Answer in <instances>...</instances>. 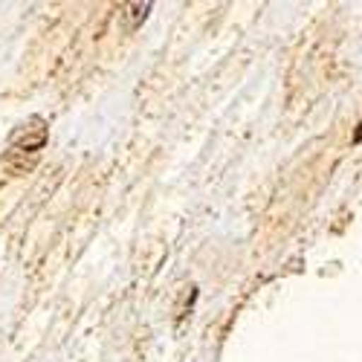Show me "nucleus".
<instances>
[{
	"label": "nucleus",
	"mask_w": 362,
	"mask_h": 362,
	"mask_svg": "<svg viewBox=\"0 0 362 362\" xmlns=\"http://www.w3.org/2000/svg\"><path fill=\"white\" fill-rule=\"evenodd\" d=\"M49 136V125L44 116H29L26 122H21L12 134H9V145L4 154V168L9 174H26L29 168H35L41 151L47 145Z\"/></svg>",
	"instance_id": "nucleus-1"
}]
</instances>
